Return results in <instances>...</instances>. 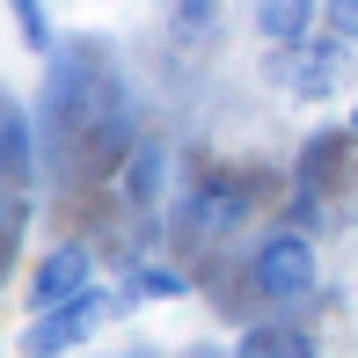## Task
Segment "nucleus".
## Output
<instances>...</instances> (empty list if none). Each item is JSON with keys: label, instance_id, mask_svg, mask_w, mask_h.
Returning <instances> with one entry per match:
<instances>
[{"label": "nucleus", "instance_id": "f03ea898", "mask_svg": "<svg viewBox=\"0 0 358 358\" xmlns=\"http://www.w3.org/2000/svg\"><path fill=\"white\" fill-rule=\"evenodd\" d=\"M344 52H351V44H336V37H307V44H292V52L278 59V88H285V95H300V103H322V95H336Z\"/></svg>", "mask_w": 358, "mask_h": 358}, {"label": "nucleus", "instance_id": "9d476101", "mask_svg": "<svg viewBox=\"0 0 358 358\" xmlns=\"http://www.w3.org/2000/svg\"><path fill=\"white\" fill-rule=\"evenodd\" d=\"M8 8H15V22H22V44H29V52H44V44H52V22H44V8H37V0H8Z\"/></svg>", "mask_w": 358, "mask_h": 358}, {"label": "nucleus", "instance_id": "7ed1b4c3", "mask_svg": "<svg viewBox=\"0 0 358 358\" xmlns=\"http://www.w3.org/2000/svg\"><path fill=\"white\" fill-rule=\"evenodd\" d=\"M249 220V183H234V176H213V183H198L183 198V227L198 241H220V234H234V227Z\"/></svg>", "mask_w": 358, "mask_h": 358}, {"label": "nucleus", "instance_id": "423d86ee", "mask_svg": "<svg viewBox=\"0 0 358 358\" xmlns=\"http://www.w3.org/2000/svg\"><path fill=\"white\" fill-rule=\"evenodd\" d=\"M322 22V0H256V37L271 44V52H292V44H307Z\"/></svg>", "mask_w": 358, "mask_h": 358}, {"label": "nucleus", "instance_id": "1a4fd4ad", "mask_svg": "<svg viewBox=\"0 0 358 358\" xmlns=\"http://www.w3.org/2000/svg\"><path fill=\"white\" fill-rule=\"evenodd\" d=\"M322 37L358 44V0H322Z\"/></svg>", "mask_w": 358, "mask_h": 358}, {"label": "nucleus", "instance_id": "ddd939ff", "mask_svg": "<svg viewBox=\"0 0 358 358\" xmlns=\"http://www.w3.org/2000/svg\"><path fill=\"white\" fill-rule=\"evenodd\" d=\"M0 124H8V117H0Z\"/></svg>", "mask_w": 358, "mask_h": 358}, {"label": "nucleus", "instance_id": "f8f14e48", "mask_svg": "<svg viewBox=\"0 0 358 358\" xmlns=\"http://www.w3.org/2000/svg\"><path fill=\"white\" fill-rule=\"evenodd\" d=\"M344 132H351V146H358V110H351V124H344Z\"/></svg>", "mask_w": 358, "mask_h": 358}, {"label": "nucleus", "instance_id": "39448f33", "mask_svg": "<svg viewBox=\"0 0 358 358\" xmlns=\"http://www.w3.org/2000/svg\"><path fill=\"white\" fill-rule=\"evenodd\" d=\"M110 315V300L103 292H80L73 307H52V315L37 322V329H29V358H44V351H66V344H80V336L95 329V322Z\"/></svg>", "mask_w": 358, "mask_h": 358}, {"label": "nucleus", "instance_id": "9b49d317", "mask_svg": "<svg viewBox=\"0 0 358 358\" xmlns=\"http://www.w3.org/2000/svg\"><path fill=\"white\" fill-rule=\"evenodd\" d=\"M139 292H161V300H169V292H183V271H161V264H146V271H139Z\"/></svg>", "mask_w": 358, "mask_h": 358}, {"label": "nucleus", "instance_id": "20e7f679", "mask_svg": "<svg viewBox=\"0 0 358 358\" xmlns=\"http://www.w3.org/2000/svg\"><path fill=\"white\" fill-rule=\"evenodd\" d=\"M88 285H95V256L80 249V241H66V249H52V256L37 264V278H29V307H37V315L73 307Z\"/></svg>", "mask_w": 358, "mask_h": 358}, {"label": "nucleus", "instance_id": "0eeeda50", "mask_svg": "<svg viewBox=\"0 0 358 358\" xmlns=\"http://www.w3.org/2000/svg\"><path fill=\"white\" fill-rule=\"evenodd\" d=\"M161 183H169V154H161L154 139H139L132 154H124V205L154 213V205H161Z\"/></svg>", "mask_w": 358, "mask_h": 358}, {"label": "nucleus", "instance_id": "f257e3e1", "mask_svg": "<svg viewBox=\"0 0 358 358\" xmlns=\"http://www.w3.org/2000/svg\"><path fill=\"white\" fill-rule=\"evenodd\" d=\"M249 285L264 292L271 307H300L307 292L322 285L315 234H307V227H278V234H264V241H256V256H249Z\"/></svg>", "mask_w": 358, "mask_h": 358}, {"label": "nucleus", "instance_id": "6e6552de", "mask_svg": "<svg viewBox=\"0 0 358 358\" xmlns=\"http://www.w3.org/2000/svg\"><path fill=\"white\" fill-rule=\"evenodd\" d=\"M241 358H322V344L307 329H292V322H256L241 336Z\"/></svg>", "mask_w": 358, "mask_h": 358}]
</instances>
